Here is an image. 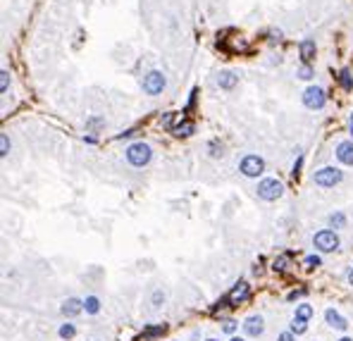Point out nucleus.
<instances>
[{"mask_svg": "<svg viewBox=\"0 0 353 341\" xmlns=\"http://www.w3.org/2000/svg\"><path fill=\"white\" fill-rule=\"evenodd\" d=\"M325 91L320 89V86H310V89L303 93V103H306V108L310 110H320L322 105H325Z\"/></svg>", "mask_w": 353, "mask_h": 341, "instance_id": "7", "label": "nucleus"}, {"mask_svg": "<svg viewBox=\"0 0 353 341\" xmlns=\"http://www.w3.org/2000/svg\"><path fill=\"white\" fill-rule=\"evenodd\" d=\"M341 177H344V174H341V170H336V167H322V170H317V172H315V177H313V179H315L317 186H325V189H327V186H334V184H339V181H341Z\"/></svg>", "mask_w": 353, "mask_h": 341, "instance_id": "4", "label": "nucleus"}, {"mask_svg": "<svg viewBox=\"0 0 353 341\" xmlns=\"http://www.w3.org/2000/svg\"><path fill=\"white\" fill-rule=\"evenodd\" d=\"M193 129H196V126H193V122H182L179 126H174V134H177V136H191V134H193Z\"/></svg>", "mask_w": 353, "mask_h": 341, "instance_id": "16", "label": "nucleus"}, {"mask_svg": "<svg viewBox=\"0 0 353 341\" xmlns=\"http://www.w3.org/2000/svg\"><path fill=\"white\" fill-rule=\"evenodd\" d=\"M229 341H246V339H239V337H232V339Z\"/></svg>", "mask_w": 353, "mask_h": 341, "instance_id": "32", "label": "nucleus"}, {"mask_svg": "<svg viewBox=\"0 0 353 341\" xmlns=\"http://www.w3.org/2000/svg\"><path fill=\"white\" fill-rule=\"evenodd\" d=\"M262 329H265V327H262V317H260V315H251V317L243 322V332H246L248 337H260Z\"/></svg>", "mask_w": 353, "mask_h": 341, "instance_id": "9", "label": "nucleus"}, {"mask_svg": "<svg viewBox=\"0 0 353 341\" xmlns=\"http://www.w3.org/2000/svg\"><path fill=\"white\" fill-rule=\"evenodd\" d=\"M0 155H7V136L2 134V153Z\"/></svg>", "mask_w": 353, "mask_h": 341, "instance_id": "30", "label": "nucleus"}, {"mask_svg": "<svg viewBox=\"0 0 353 341\" xmlns=\"http://www.w3.org/2000/svg\"><path fill=\"white\" fill-rule=\"evenodd\" d=\"M248 291H251V287H248L246 282H236V284H234V289L229 291L227 301H229L232 305L241 303V301H246V298H248Z\"/></svg>", "mask_w": 353, "mask_h": 341, "instance_id": "8", "label": "nucleus"}, {"mask_svg": "<svg viewBox=\"0 0 353 341\" xmlns=\"http://www.w3.org/2000/svg\"><path fill=\"white\" fill-rule=\"evenodd\" d=\"M208 341H215V339H208Z\"/></svg>", "mask_w": 353, "mask_h": 341, "instance_id": "35", "label": "nucleus"}, {"mask_svg": "<svg viewBox=\"0 0 353 341\" xmlns=\"http://www.w3.org/2000/svg\"><path fill=\"white\" fill-rule=\"evenodd\" d=\"M165 76L160 72H150L146 74V79H143V91L148 93V96H158V93H163V89H165Z\"/></svg>", "mask_w": 353, "mask_h": 341, "instance_id": "6", "label": "nucleus"}, {"mask_svg": "<svg viewBox=\"0 0 353 341\" xmlns=\"http://www.w3.org/2000/svg\"><path fill=\"white\" fill-rule=\"evenodd\" d=\"M217 84H220L222 89H234V86H236V76L232 72H222L217 76Z\"/></svg>", "mask_w": 353, "mask_h": 341, "instance_id": "14", "label": "nucleus"}, {"mask_svg": "<svg viewBox=\"0 0 353 341\" xmlns=\"http://www.w3.org/2000/svg\"><path fill=\"white\" fill-rule=\"evenodd\" d=\"M296 317L298 320H310V317H313V308L308 303H301L296 308Z\"/></svg>", "mask_w": 353, "mask_h": 341, "instance_id": "17", "label": "nucleus"}, {"mask_svg": "<svg viewBox=\"0 0 353 341\" xmlns=\"http://www.w3.org/2000/svg\"><path fill=\"white\" fill-rule=\"evenodd\" d=\"M81 310H84V303H81L79 298H67V301L62 303V313H65V315H70V317L79 315Z\"/></svg>", "mask_w": 353, "mask_h": 341, "instance_id": "12", "label": "nucleus"}, {"mask_svg": "<svg viewBox=\"0 0 353 341\" xmlns=\"http://www.w3.org/2000/svg\"><path fill=\"white\" fill-rule=\"evenodd\" d=\"M298 76H301V79H310V76H313L310 67H308V65H306V67H301V70H298Z\"/></svg>", "mask_w": 353, "mask_h": 341, "instance_id": "25", "label": "nucleus"}, {"mask_svg": "<svg viewBox=\"0 0 353 341\" xmlns=\"http://www.w3.org/2000/svg\"><path fill=\"white\" fill-rule=\"evenodd\" d=\"M325 320H327V324H329V327H334V329H346V327H349V324H346V320H344V317L336 313L334 308H327V310H325Z\"/></svg>", "mask_w": 353, "mask_h": 341, "instance_id": "11", "label": "nucleus"}, {"mask_svg": "<svg viewBox=\"0 0 353 341\" xmlns=\"http://www.w3.org/2000/svg\"><path fill=\"white\" fill-rule=\"evenodd\" d=\"M289 260H291V255H279L277 260H275V269H286V265H289Z\"/></svg>", "mask_w": 353, "mask_h": 341, "instance_id": "22", "label": "nucleus"}, {"mask_svg": "<svg viewBox=\"0 0 353 341\" xmlns=\"http://www.w3.org/2000/svg\"><path fill=\"white\" fill-rule=\"evenodd\" d=\"M227 334H234L236 332V322H224V327H222Z\"/></svg>", "mask_w": 353, "mask_h": 341, "instance_id": "27", "label": "nucleus"}, {"mask_svg": "<svg viewBox=\"0 0 353 341\" xmlns=\"http://www.w3.org/2000/svg\"><path fill=\"white\" fill-rule=\"evenodd\" d=\"M84 310H86V313H91V315H95V313L100 310V301H98L95 296H89V298L84 301Z\"/></svg>", "mask_w": 353, "mask_h": 341, "instance_id": "15", "label": "nucleus"}, {"mask_svg": "<svg viewBox=\"0 0 353 341\" xmlns=\"http://www.w3.org/2000/svg\"><path fill=\"white\" fill-rule=\"evenodd\" d=\"M329 224H332L334 229H341V227L346 224V217L341 215V213H336V215H332V217H329Z\"/></svg>", "mask_w": 353, "mask_h": 341, "instance_id": "20", "label": "nucleus"}, {"mask_svg": "<svg viewBox=\"0 0 353 341\" xmlns=\"http://www.w3.org/2000/svg\"><path fill=\"white\" fill-rule=\"evenodd\" d=\"M351 134H353V117H351Z\"/></svg>", "mask_w": 353, "mask_h": 341, "instance_id": "34", "label": "nucleus"}, {"mask_svg": "<svg viewBox=\"0 0 353 341\" xmlns=\"http://www.w3.org/2000/svg\"><path fill=\"white\" fill-rule=\"evenodd\" d=\"M320 263H322V260H320L317 255H308V258L303 260V265H306V269H315V268H320Z\"/></svg>", "mask_w": 353, "mask_h": 341, "instance_id": "21", "label": "nucleus"}, {"mask_svg": "<svg viewBox=\"0 0 353 341\" xmlns=\"http://www.w3.org/2000/svg\"><path fill=\"white\" fill-rule=\"evenodd\" d=\"M306 329H308V320H294V322H291V332H294V334H303V332H306Z\"/></svg>", "mask_w": 353, "mask_h": 341, "instance_id": "18", "label": "nucleus"}, {"mask_svg": "<svg viewBox=\"0 0 353 341\" xmlns=\"http://www.w3.org/2000/svg\"><path fill=\"white\" fill-rule=\"evenodd\" d=\"M158 334H165V324H160V327H153L146 332V337H158Z\"/></svg>", "mask_w": 353, "mask_h": 341, "instance_id": "24", "label": "nucleus"}, {"mask_svg": "<svg viewBox=\"0 0 353 341\" xmlns=\"http://www.w3.org/2000/svg\"><path fill=\"white\" fill-rule=\"evenodd\" d=\"M313 246L322 253L336 251V248H339V236H336L332 229H322V232H317L315 236H313Z\"/></svg>", "mask_w": 353, "mask_h": 341, "instance_id": "2", "label": "nucleus"}, {"mask_svg": "<svg viewBox=\"0 0 353 341\" xmlns=\"http://www.w3.org/2000/svg\"><path fill=\"white\" fill-rule=\"evenodd\" d=\"M336 158L344 165H353V141H341L336 146Z\"/></svg>", "mask_w": 353, "mask_h": 341, "instance_id": "10", "label": "nucleus"}, {"mask_svg": "<svg viewBox=\"0 0 353 341\" xmlns=\"http://www.w3.org/2000/svg\"><path fill=\"white\" fill-rule=\"evenodd\" d=\"M341 86H344L346 91H351V89H353V79H351V74L346 72V70L341 72Z\"/></svg>", "mask_w": 353, "mask_h": 341, "instance_id": "23", "label": "nucleus"}, {"mask_svg": "<svg viewBox=\"0 0 353 341\" xmlns=\"http://www.w3.org/2000/svg\"><path fill=\"white\" fill-rule=\"evenodd\" d=\"M349 282H351V287H353V269L349 272Z\"/></svg>", "mask_w": 353, "mask_h": 341, "instance_id": "31", "label": "nucleus"}, {"mask_svg": "<svg viewBox=\"0 0 353 341\" xmlns=\"http://www.w3.org/2000/svg\"><path fill=\"white\" fill-rule=\"evenodd\" d=\"M74 334H76L74 324H62V327H60V337H62V339H72Z\"/></svg>", "mask_w": 353, "mask_h": 341, "instance_id": "19", "label": "nucleus"}, {"mask_svg": "<svg viewBox=\"0 0 353 341\" xmlns=\"http://www.w3.org/2000/svg\"><path fill=\"white\" fill-rule=\"evenodd\" d=\"M150 158H153V150H150L148 144H143V141H139V144H134L127 148V160L134 165V167H143V165H148Z\"/></svg>", "mask_w": 353, "mask_h": 341, "instance_id": "1", "label": "nucleus"}, {"mask_svg": "<svg viewBox=\"0 0 353 341\" xmlns=\"http://www.w3.org/2000/svg\"><path fill=\"white\" fill-rule=\"evenodd\" d=\"M0 76H2V84H0V89H2V93H5V91H7V84H10V74L2 72Z\"/></svg>", "mask_w": 353, "mask_h": 341, "instance_id": "26", "label": "nucleus"}, {"mask_svg": "<svg viewBox=\"0 0 353 341\" xmlns=\"http://www.w3.org/2000/svg\"><path fill=\"white\" fill-rule=\"evenodd\" d=\"M265 172V162L258 155H246L241 160V174L243 177H260Z\"/></svg>", "mask_w": 353, "mask_h": 341, "instance_id": "5", "label": "nucleus"}, {"mask_svg": "<svg viewBox=\"0 0 353 341\" xmlns=\"http://www.w3.org/2000/svg\"><path fill=\"white\" fill-rule=\"evenodd\" d=\"M298 296H306V289H298V291H291V293H289V301H294V298H298Z\"/></svg>", "mask_w": 353, "mask_h": 341, "instance_id": "28", "label": "nucleus"}, {"mask_svg": "<svg viewBox=\"0 0 353 341\" xmlns=\"http://www.w3.org/2000/svg\"><path fill=\"white\" fill-rule=\"evenodd\" d=\"M301 57H303V62H310L315 57V43L313 41H303L301 43Z\"/></svg>", "mask_w": 353, "mask_h": 341, "instance_id": "13", "label": "nucleus"}, {"mask_svg": "<svg viewBox=\"0 0 353 341\" xmlns=\"http://www.w3.org/2000/svg\"><path fill=\"white\" fill-rule=\"evenodd\" d=\"M339 341H353V339H349V337H344V339H339Z\"/></svg>", "mask_w": 353, "mask_h": 341, "instance_id": "33", "label": "nucleus"}, {"mask_svg": "<svg viewBox=\"0 0 353 341\" xmlns=\"http://www.w3.org/2000/svg\"><path fill=\"white\" fill-rule=\"evenodd\" d=\"M294 332H284V334H279V339L277 341H294V337H291Z\"/></svg>", "mask_w": 353, "mask_h": 341, "instance_id": "29", "label": "nucleus"}, {"mask_svg": "<svg viewBox=\"0 0 353 341\" xmlns=\"http://www.w3.org/2000/svg\"><path fill=\"white\" fill-rule=\"evenodd\" d=\"M282 194H284V184L279 179H262L258 184V196L262 200H277Z\"/></svg>", "mask_w": 353, "mask_h": 341, "instance_id": "3", "label": "nucleus"}]
</instances>
